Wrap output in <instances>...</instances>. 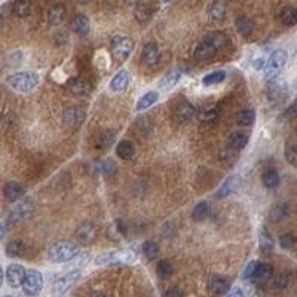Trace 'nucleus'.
Wrapping results in <instances>:
<instances>
[{"mask_svg":"<svg viewBox=\"0 0 297 297\" xmlns=\"http://www.w3.org/2000/svg\"><path fill=\"white\" fill-rule=\"evenodd\" d=\"M272 276H273V267L267 263H262V265H259V267L253 276V281L260 285V284L267 282Z\"/></svg>","mask_w":297,"mask_h":297,"instance_id":"nucleus-24","label":"nucleus"},{"mask_svg":"<svg viewBox=\"0 0 297 297\" xmlns=\"http://www.w3.org/2000/svg\"><path fill=\"white\" fill-rule=\"evenodd\" d=\"M288 94V87L282 81H275L269 84L267 88V100L272 106H279L285 101V97Z\"/></svg>","mask_w":297,"mask_h":297,"instance_id":"nucleus-10","label":"nucleus"},{"mask_svg":"<svg viewBox=\"0 0 297 297\" xmlns=\"http://www.w3.org/2000/svg\"><path fill=\"white\" fill-rule=\"evenodd\" d=\"M199 119H201V122H204V123H207V125H214V123H217L218 119H220V112H218V109H215V107H207V109H204V110L201 112Z\"/></svg>","mask_w":297,"mask_h":297,"instance_id":"nucleus-34","label":"nucleus"},{"mask_svg":"<svg viewBox=\"0 0 297 297\" xmlns=\"http://www.w3.org/2000/svg\"><path fill=\"white\" fill-rule=\"evenodd\" d=\"M183 68H173L171 71H168L165 76L159 81V88L161 89H171V88H174L177 84H178V81L181 79V76H183Z\"/></svg>","mask_w":297,"mask_h":297,"instance_id":"nucleus-18","label":"nucleus"},{"mask_svg":"<svg viewBox=\"0 0 297 297\" xmlns=\"http://www.w3.org/2000/svg\"><path fill=\"white\" fill-rule=\"evenodd\" d=\"M209 214V204L207 201H201L199 204H196V207L192 211V218L195 221H202L208 217Z\"/></svg>","mask_w":297,"mask_h":297,"instance_id":"nucleus-38","label":"nucleus"},{"mask_svg":"<svg viewBox=\"0 0 297 297\" xmlns=\"http://www.w3.org/2000/svg\"><path fill=\"white\" fill-rule=\"evenodd\" d=\"M262 181H263V184H265L267 189H275V187L279 186L281 178H279V174H278L275 170H267V171L262 176Z\"/></svg>","mask_w":297,"mask_h":297,"instance_id":"nucleus-39","label":"nucleus"},{"mask_svg":"<svg viewBox=\"0 0 297 297\" xmlns=\"http://www.w3.org/2000/svg\"><path fill=\"white\" fill-rule=\"evenodd\" d=\"M89 254L88 253H84V254H78L76 257H74L71 262H70V267L71 270H82V267L89 262Z\"/></svg>","mask_w":297,"mask_h":297,"instance_id":"nucleus-43","label":"nucleus"},{"mask_svg":"<svg viewBox=\"0 0 297 297\" xmlns=\"http://www.w3.org/2000/svg\"><path fill=\"white\" fill-rule=\"evenodd\" d=\"M288 211H290V208H288L287 204H284V202L276 204V205L270 209V220H273V221L282 220V218H285V217L288 215Z\"/></svg>","mask_w":297,"mask_h":297,"instance_id":"nucleus-41","label":"nucleus"},{"mask_svg":"<svg viewBox=\"0 0 297 297\" xmlns=\"http://www.w3.org/2000/svg\"><path fill=\"white\" fill-rule=\"evenodd\" d=\"M156 272H158V276H159V278L167 279V278H170V276L173 275L174 267H173L171 262H168V260H161V262H158Z\"/></svg>","mask_w":297,"mask_h":297,"instance_id":"nucleus-42","label":"nucleus"},{"mask_svg":"<svg viewBox=\"0 0 297 297\" xmlns=\"http://www.w3.org/2000/svg\"><path fill=\"white\" fill-rule=\"evenodd\" d=\"M91 297H107L104 293H101V291H94L92 294H91Z\"/></svg>","mask_w":297,"mask_h":297,"instance_id":"nucleus-54","label":"nucleus"},{"mask_svg":"<svg viewBox=\"0 0 297 297\" xmlns=\"http://www.w3.org/2000/svg\"><path fill=\"white\" fill-rule=\"evenodd\" d=\"M225 79H226V71L225 70H217V71H212V73L207 74V76L202 79V84L205 87H212V85L221 84Z\"/></svg>","mask_w":297,"mask_h":297,"instance_id":"nucleus-37","label":"nucleus"},{"mask_svg":"<svg viewBox=\"0 0 297 297\" xmlns=\"http://www.w3.org/2000/svg\"><path fill=\"white\" fill-rule=\"evenodd\" d=\"M279 245H281L282 248H285V250L291 248V247L294 245V237H293L291 234H282V235L279 237Z\"/></svg>","mask_w":297,"mask_h":297,"instance_id":"nucleus-49","label":"nucleus"},{"mask_svg":"<svg viewBox=\"0 0 297 297\" xmlns=\"http://www.w3.org/2000/svg\"><path fill=\"white\" fill-rule=\"evenodd\" d=\"M226 14H228V6L221 2H214L209 5L208 8V15L212 21H221L226 18Z\"/></svg>","mask_w":297,"mask_h":297,"instance_id":"nucleus-27","label":"nucleus"},{"mask_svg":"<svg viewBox=\"0 0 297 297\" xmlns=\"http://www.w3.org/2000/svg\"><path fill=\"white\" fill-rule=\"evenodd\" d=\"M288 284H290V278H288L287 273L281 272V273H276L273 276V287L276 290H284V288L288 287Z\"/></svg>","mask_w":297,"mask_h":297,"instance_id":"nucleus-46","label":"nucleus"},{"mask_svg":"<svg viewBox=\"0 0 297 297\" xmlns=\"http://www.w3.org/2000/svg\"><path fill=\"white\" fill-rule=\"evenodd\" d=\"M141 59L146 65L153 67L161 61V49L156 42H147L141 51Z\"/></svg>","mask_w":297,"mask_h":297,"instance_id":"nucleus-13","label":"nucleus"},{"mask_svg":"<svg viewBox=\"0 0 297 297\" xmlns=\"http://www.w3.org/2000/svg\"><path fill=\"white\" fill-rule=\"evenodd\" d=\"M228 43V37L221 31H212L204 37V40L195 48L193 57L199 61L212 58L218 51H221Z\"/></svg>","mask_w":297,"mask_h":297,"instance_id":"nucleus-1","label":"nucleus"},{"mask_svg":"<svg viewBox=\"0 0 297 297\" xmlns=\"http://www.w3.org/2000/svg\"><path fill=\"white\" fill-rule=\"evenodd\" d=\"M43 288V276L39 270H27L24 284H23V291L27 296H37Z\"/></svg>","mask_w":297,"mask_h":297,"instance_id":"nucleus-8","label":"nucleus"},{"mask_svg":"<svg viewBox=\"0 0 297 297\" xmlns=\"http://www.w3.org/2000/svg\"><path fill=\"white\" fill-rule=\"evenodd\" d=\"M239 187V177L238 176H232L229 178H226V181L223 183L217 192V198H226L232 193H235Z\"/></svg>","mask_w":297,"mask_h":297,"instance_id":"nucleus-21","label":"nucleus"},{"mask_svg":"<svg viewBox=\"0 0 297 297\" xmlns=\"http://www.w3.org/2000/svg\"><path fill=\"white\" fill-rule=\"evenodd\" d=\"M196 118V109L190 101L183 100L181 103H178L174 109V119L177 123L180 125H186L190 123L193 119Z\"/></svg>","mask_w":297,"mask_h":297,"instance_id":"nucleus-9","label":"nucleus"},{"mask_svg":"<svg viewBox=\"0 0 297 297\" xmlns=\"http://www.w3.org/2000/svg\"><path fill=\"white\" fill-rule=\"evenodd\" d=\"M254 120H256V112L253 109H244L235 115V123L239 126H250L254 123Z\"/></svg>","mask_w":297,"mask_h":297,"instance_id":"nucleus-30","label":"nucleus"},{"mask_svg":"<svg viewBox=\"0 0 297 297\" xmlns=\"http://www.w3.org/2000/svg\"><path fill=\"white\" fill-rule=\"evenodd\" d=\"M116 155L122 161H131L134 158V155H135V146L131 141L123 140L116 146Z\"/></svg>","mask_w":297,"mask_h":297,"instance_id":"nucleus-23","label":"nucleus"},{"mask_svg":"<svg viewBox=\"0 0 297 297\" xmlns=\"http://www.w3.org/2000/svg\"><path fill=\"white\" fill-rule=\"evenodd\" d=\"M64 17H65V8H64V5H54L52 8L48 9V14H46V20L52 26L61 24L62 20H64Z\"/></svg>","mask_w":297,"mask_h":297,"instance_id":"nucleus-25","label":"nucleus"},{"mask_svg":"<svg viewBox=\"0 0 297 297\" xmlns=\"http://www.w3.org/2000/svg\"><path fill=\"white\" fill-rule=\"evenodd\" d=\"M152 15H153V9L148 6V5H146V3H140V5H137L135 9H134V17H135V20H137L138 23H141V24L147 23L148 20L152 18Z\"/></svg>","mask_w":297,"mask_h":297,"instance_id":"nucleus-32","label":"nucleus"},{"mask_svg":"<svg viewBox=\"0 0 297 297\" xmlns=\"http://www.w3.org/2000/svg\"><path fill=\"white\" fill-rule=\"evenodd\" d=\"M226 297H245V293H244L242 288L237 287V288H232V290L226 294Z\"/></svg>","mask_w":297,"mask_h":297,"instance_id":"nucleus-52","label":"nucleus"},{"mask_svg":"<svg viewBox=\"0 0 297 297\" xmlns=\"http://www.w3.org/2000/svg\"><path fill=\"white\" fill-rule=\"evenodd\" d=\"M3 195H5V198L8 201L15 202V201H18L24 195V187L20 183H17V181H8L3 186Z\"/></svg>","mask_w":297,"mask_h":297,"instance_id":"nucleus-22","label":"nucleus"},{"mask_svg":"<svg viewBox=\"0 0 297 297\" xmlns=\"http://www.w3.org/2000/svg\"><path fill=\"white\" fill-rule=\"evenodd\" d=\"M74 238L82 245H89L97 239V226L91 221H85L74 232Z\"/></svg>","mask_w":297,"mask_h":297,"instance_id":"nucleus-11","label":"nucleus"},{"mask_svg":"<svg viewBox=\"0 0 297 297\" xmlns=\"http://www.w3.org/2000/svg\"><path fill=\"white\" fill-rule=\"evenodd\" d=\"M85 119V110L79 106H67L62 110V120L68 126H78Z\"/></svg>","mask_w":297,"mask_h":297,"instance_id":"nucleus-14","label":"nucleus"},{"mask_svg":"<svg viewBox=\"0 0 297 297\" xmlns=\"http://www.w3.org/2000/svg\"><path fill=\"white\" fill-rule=\"evenodd\" d=\"M82 276V270H68L65 275L59 276L52 287V294L55 297H61L62 294H65L74 284H76Z\"/></svg>","mask_w":297,"mask_h":297,"instance_id":"nucleus-6","label":"nucleus"},{"mask_svg":"<svg viewBox=\"0 0 297 297\" xmlns=\"http://www.w3.org/2000/svg\"><path fill=\"white\" fill-rule=\"evenodd\" d=\"M67 89L78 97H88L92 91V87L88 81L82 78H71L67 82Z\"/></svg>","mask_w":297,"mask_h":297,"instance_id":"nucleus-16","label":"nucleus"},{"mask_svg":"<svg viewBox=\"0 0 297 297\" xmlns=\"http://www.w3.org/2000/svg\"><path fill=\"white\" fill-rule=\"evenodd\" d=\"M245 297H259V294H257V293H256L254 290H250V291H248V293L245 294Z\"/></svg>","mask_w":297,"mask_h":297,"instance_id":"nucleus-55","label":"nucleus"},{"mask_svg":"<svg viewBox=\"0 0 297 297\" xmlns=\"http://www.w3.org/2000/svg\"><path fill=\"white\" fill-rule=\"evenodd\" d=\"M71 30L79 34V36H88L89 31H91V23H89V18L84 14H79L73 18L71 21Z\"/></svg>","mask_w":297,"mask_h":297,"instance_id":"nucleus-19","label":"nucleus"},{"mask_svg":"<svg viewBox=\"0 0 297 297\" xmlns=\"http://www.w3.org/2000/svg\"><path fill=\"white\" fill-rule=\"evenodd\" d=\"M158 98H159V94L156 92V91H148V92H146L143 97H140V100L137 101V110L138 112H143V110H146V109H148V107H152L156 101H158Z\"/></svg>","mask_w":297,"mask_h":297,"instance_id":"nucleus-31","label":"nucleus"},{"mask_svg":"<svg viewBox=\"0 0 297 297\" xmlns=\"http://www.w3.org/2000/svg\"><path fill=\"white\" fill-rule=\"evenodd\" d=\"M115 143V132L112 131H104L101 135H100V140H98V146L100 148H110L112 144Z\"/></svg>","mask_w":297,"mask_h":297,"instance_id":"nucleus-44","label":"nucleus"},{"mask_svg":"<svg viewBox=\"0 0 297 297\" xmlns=\"http://www.w3.org/2000/svg\"><path fill=\"white\" fill-rule=\"evenodd\" d=\"M143 254L148 259V260H155L159 254V245L155 241H146L143 244Z\"/></svg>","mask_w":297,"mask_h":297,"instance_id":"nucleus-40","label":"nucleus"},{"mask_svg":"<svg viewBox=\"0 0 297 297\" xmlns=\"http://www.w3.org/2000/svg\"><path fill=\"white\" fill-rule=\"evenodd\" d=\"M279 20L284 26L293 27L297 24V8L294 6H285L279 12Z\"/></svg>","mask_w":297,"mask_h":297,"instance_id":"nucleus-26","label":"nucleus"},{"mask_svg":"<svg viewBox=\"0 0 297 297\" xmlns=\"http://www.w3.org/2000/svg\"><path fill=\"white\" fill-rule=\"evenodd\" d=\"M6 84L18 92H30L40 84V76L36 71H18L9 74Z\"/></svg>","mask_w":297,"mask_h":297,"instance_id":"nucleus-2","label":"nucleus"},{"mask_svg":"<svg viewBox=\"0 0 297 297\" xmlns=\"http://www.w3.org/2000/svg\"><path fill=\"white\" fill-rule=\"evenodd\" d=\"M266 62H267V61H266L263 57H262V58L259 57V58H256V59L253 61V65H254L256 70H263V68H266Z\"/></svg>","mask_w":297,"mask_h":297,"instance_id":"nucleus-53","label":"nucleus"},{"mask_svg":"<svg viewBox=\"0 0 297 297\" xmlns=\"http://www.w3.org/2000/svg\"><path fill=\"white\" fill-rule=\"evenodd\" d=\"M257 267H259V262H257V260H251V262L245 266V269H244V272H242V279H253V276H254Z\"/></svg>","mask_w":297,"mask_h":297,"instance_id":"nucleus-48","label":"nucleus"},{"mask_svg":"<svg viewBox=\"0 0 297 297\" xmlns=\"http://www.w3.org/2000/svg\"><path fill=\"white\" fill-rule=\"evenodd\" d=\"M12 14L18 18H26L31 14V3L27 0H17L12 3Z\"/></svg>","mask_w":297,"mask_h":297,"instance_id":"nucleus-33","label":"nucleus"},{"mask_svg":"<svg viewBox=\"0 0 297 297\" xmlns=\"http://www.w3.org/2000/svg\"><path fill=\"white\" fill-rule=\"evenodd\" d=\"M34 211V205L30 199L21 202L20 205H17L11 212H9V221L11 223H23L24 220H27Z\"/></svg>","mask_w":297,"mask_h":297,"instance_id":"nucleus-15","label":"nucleus"},{"mask_svg":"<svg viewBox=\"0 0 297 297\" xmlns=\"http://www.w3.org/2000/svg\"><path fill=\"white\" fill-rule=\"evenodd\" d=\"M228 144L231 148H234V150H241V148H244L248 144V135L241 131H237L229 135Z\"/></svg>","mask_w":297,"mask_h":297,"instance_id":"nucleus-28","label":"nucleus"},{"mask_svg":"<svg viewBox=\"0 0 297 297\" xmlns=\"http://www.w3.org/2000/svg\"><path fill=\"white\" fill-rule=\"evenodd\" d=\"M78 254V245L68 241H57L48 250V257L52 263H68Z\"/></svg>","mask_w":297,"mask_h":297,"instance_id":"nucleus-3","label":"nucleus"},{"mask_svg":"<svg viewBox=\"0 0 297 297\" xmlns=\"http://www.w3.org/2000/svg\"><path fill=\"white\" fill-rule=\"evenodd\" d=\"M285 158L288 161V164H291L293 167L297 168V146L293 143H288L285 147Z\"/></svg>","mask_w":297,"mask_h":297,"instance_id":"nucleus-45","label":"nucleus"},{"mask_svg":"<svg viewBox=\"0 0 297 297\" xmlns=\"http://www.w3.org/2000/svg\"><path fill=\"white\" fill-rule=\"evenodd\" d=\"M3 297H11V296H3Z\"/></svg>","mask_w":297,"mask_h":297,"instance_id":"nucleus-56","label":"nucleus"},{"mask_svg":"<svg viewBox=\"0 0 297 297\" xmlns=\"http://www.w3.org/2000/svg\"><path fill=\"white\" fill-rule=\"evenodd\" d=\"M164 297H184V293H183L180 288L173 287V288H170V290L164 294Z\"/></svg>","mask_w":297,"mask_h":297,"instance_id":"nucleus-51","label":"nucleus"},{"mask_svg":"<svg viewBox=\"0 0 297 297\" xmlns=\"http://www.w3.org/2000/svg\"><path fill=\"white\" fill-rule=\"evenodd\" d=\"M131 82V74L126 70H119L110 81V89L113 92H122L128 88Z\"/></svg>","mask_w":297,"mask_h":297,"instance_id":"nucleus-17","label":"nucleus"},{"mask_svg":"<svg viewBox=\"0 0 297 297\" xmlns=\"http://www.w3.org/2000/svg\"><path fill=\"white\" fill-rule=\"evenodd\" d=\"M26 275H27V270L24 269V266L14 263V265H9V266L6 267L5 279H6V282H8L9 287L18 288V287H23L24 279H26Z\"/></svg>","mask_w":297,"mask_h":297,"instance_id":"nucleus-12","label":"nucleus"},{"mask_svg":"<svg viewBox=\"0 0 297 297\" xmlns=\"http://www.w3.org/2000/svg\"><path fill=\"white\" fill-rule=\"evenodd\" d=\"M134 260V254L129 251H122V250H115L109 253H103L95 257L94 263L95 265H122V263H131Z\"/></svg>","mask_w":297,"mask_h":297,"instance_id":"nucleus-7","label":"nucleus"},{"mask_svg":"<svg viewBox=\"0 0 297 297\" xmlns=\"http://www.w3.org/2000/svg\"><path fill=\"white\" fill-rule=\"evenodd\" d=\"M294 116H297V100L293 101L288 107H285L282 113V118H294Z\"/></svg>","mask_w":297,"mask_h":297,"instance_id":"nucleus-50","label":"nucleus"},{"mask_svg":"<svg viewBox=\"0 0 297 297\" xmlns=\"http://www.w3.org/2000/svg\"><path fill=\"white\" fill-rule=\"evenodd\" d=\"M5 250H6V256L8 257L15 259V257H18V256L23 254V251H24V242L21 239H12V241H9L6 244Z\"/></svg>","mask_w":297,"mask_h":297,"instance_id":"nucleus-36","label":"nucleus"},{"mask_svg":"<svg viewBox=\"0 0 297 297\" xmlns=\"http://www.w3.org/2000/svg\"><path fill=\"white\" fill-rule=\"evenodd\" d=\"M287 58H288V55L284 49H276L270 54V57L266 62V68H265V79L269 84L278 81V76L287 62Z\"/></svg>","mask_w":297,"mask_h":297,"instance_id":"nucleus-4","label":"nucleus"},{"mask_svg":"<svg viewBox=\"0 0 297 297\" xmlns=\"http://www.w3.org/2000/svg\"><path fill=\"white\" fill-rule=\"evenodd\" d=\"M208 287H209V291L214 293V294H217V296H226L231 291L229 282L225 278L218 276V275H214V276L209 278Z\"/></svg>","mask_w":297,"mask_h":297,"instance_id":"nucleus-20","label":"nucleus"},{"mask_svg":"<svg viewBox=\"0 0 297 297\" xmlns=\"http://www.w3.org/2000/svg\"><path fill=\"white\" fill-rule=\"evenodd\" d=\"M110 51L116 61L123 62L129 58V55L134 51V40L128 36L116 34V36H113V39L110 42Z\"/></svg>","mask_w":297,"mask_h":297,"instance_id":"nucleus-5","label":"nucleus"},{"mask_svg":"<svg viewBox=\"0 0 297 297\" xmlns=\"http://www.w3.org/2000/svg\"><path fill=\"white\" fill-rule=\"evenodd\" d=\"M95 167H97V171H100V173L104 174V176H110V174L115 171V162L110 161V159L101 161V162H98Z\"/></svg>","mask_w":297,"mask_h":297,"instance_id":"nucleus-47","label":"nucleus"},{"mask_svg":"<svg viewBox=\"0 0 297 297\" xmlns=\"http://www.w3.org/2000/svg\"><path fill=\"white\" fill-rule=\"evenodd\" d=\"M259 245H260V250L265 253H269L273 250V239L266 228H262L259 232Z\"/></svg>","mask_w":297,"mask_h":297,"instance_id":"nucleus-35","label":"nucleus"},{"mask_svg":"<svg viewBox=\"0 0 297 297\" xmlns=\"http://www.w3.org/2000/svg\"><path fill=\"white\" fill-rule=\"evenodd\" d=\"M235 29L241 36H248L254 30V23L245 15H239L235 20Z\"/></svg>","mask_w":297,"mask_h":297,"instance_id":"nucleus-29","label":"nucleus"}]
</instances>
